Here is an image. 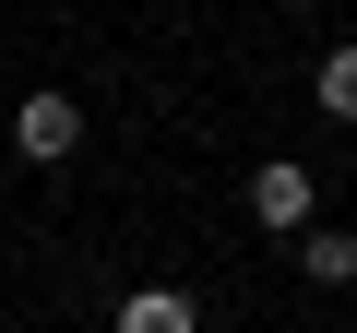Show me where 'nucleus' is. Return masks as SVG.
Masks as SVG:
<instances>
[{"instance_id":"f257e3e1","label":"nucleus","mask_w":357,"mask_h":333,"mask_svg":"<svg viewBox=\"0 0 357 333\" xmlns=\"http://www.w3.org/2000/svg\"><path fill=\"white\" fill-rule=\"evenodd\" d=\"M72 143H84V107H72L60 84H36V95L13 107V155H24V166H60Z\"/></svg>"},{"instance_id":"f03ea898","label":"nucleus","mask_w":357,"mask_h":333,"mask_svg":"<svg viewBox=\"0 0 357 333\" xmlns=\"http://www.w3.org/2000/svg\"><path fill=\"white\" fill-rule=\"evenodd\" d=\"M250 226H286V238L310 226V166H286V155L250 166Z\"/></svg>"},{"instance_id":"7ed1b4c3","label":"nucleus","mask_w":357,"mask_h":333,"mask_svg":"<svg viewBox=\"0 0 357 333\" xmlns=\"http://www.w3.org/2000/svg\"><path fill=\"white\" fill-rule=\"evenodd\" d=\"M119 333H203V321H191L178 286H131V297H119Z\"/></svg>"},{"instance_id":"20e7f679","label":"nucleus","mask_w":357,"mask_h":333,"mask_svg":"<svg viewBox=\"0 0 357 333\" xmlns=\"http://www.w3.org/2000/svg\"><path fill=\"white\" fill-rule=\"evenodd\" d=\"M298 274L310 286H357V238L345 226H298Z\"/></svg>"},{"instance_id":"39448f33","label":"nucleus","mask_w":357,"mask_h":333,"mask_svg":"<svg viewBox=\"0 0 357 333\" xmlns=\"http://www.w3.org/2000/svg\"><path fill=\"white\" fill-rule=\"evenodd\" d=\"M310 95H321V119H357V48H321Z\"/></svg>"}]
</instances>
